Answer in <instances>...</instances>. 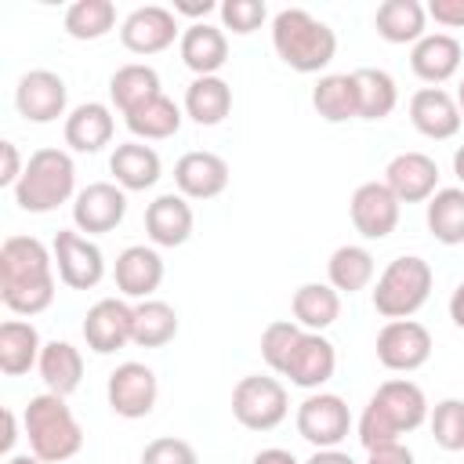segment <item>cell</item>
Wrapping results in <instances>:
<instances>
[{"label":"cell","instance_id":"cell-1","mask_svg":"<svg viewBox=\"0 0 464 464\" xmlns=\"http://www.w3.org/2000/svg\"><path fill=\"white\" fill-rule=\"evenodd\" d=\"M0 301L14 315H40L54 301V254L36 236H7L0 246Z\"/></svg>","mask_w":464,"mask_h":464},{"label":"cell","instance_id":"cell-2","mask_svg":"<svg viewBox=\"0 0 464 464\" xmlns=\"http://www.w3.org/2000/svg\"><path fill=\"white\" fill-rule=\"evenodd\" d=\"M428 413H431V406H428L420 384H413L406 377H392L370 395V402L359 417V442H362V450L399 442L402 435L417 431L428 420Z\"/></svg>","mask_w":464,"mask_h":464},{"label":"cell","instance_id":"cell-3","mask_svg":"<svg viewBox=\"0 0 464 464\" xmlns=\"http://www.w3.org/2000/svg\"><path fill=\"white\" fill-rule=\"evenodd\" d=\"M272 47L294 72H323L337 54V33L304 7H283L272 18Z\"/></svg>","mask_w":464,"mask_h":464},{"label":"cell","instance_id":"cell-4","mask_svg":"<svg viewBox=\"0 0 464 464\" xmlns=\"http://www.w3.org/2000/svg\"><path fill=\"white\" fill-rule=\"evenodd\" d=\"M22 424H25L29 453L47 460V464H65L83 446V428L72 417L65 395H54V392L33 395L25 413H22Z\"/></svg>","mask_w":464,"mask_h":464},{"label":"cell","instance_id":"cell-5","mask_svg":"<svg viewBox=\"0 0 464 464\" xmlns=\"http://www.w3.org/2000/svg\"><path fill=\"white\" fill-rule=\"evenodd\" d=\"M25 214H51L76 199V163L65 149H36L25 160L18 185L11 188Z\"/></svg>","mask_w":464,"mask_h":464},{"label":"cell","instance_id":"cell-6","mask_svg":"<svg viewBox=\"0 0 464 464\" xmlns=\"http://www.w3.org/2000/svg\"><path fill=\"white\" fill-rule=\"evenodd\" d=\"M435 286V272L424 257L417 254H399L395 261H388V268L377 276L373 286V312L392 319H410L413 312L424 308L428 294Z\"/></svg>","mask_w":464,"mask_h":464},{"label":"cell","instance_id":"cell-7","mask_svg":"<svg viewBox=\"0 0 464 464\" xmlns=\"http://www.w3.org/2000/svg\"><path fill=\"white\" fill-rule=\"evenodd\" d=\"M290 413V399L283 381L268 377V373H250L239 377L232 388V417L246 428V431H272L286 420Z\"/></svg>","mask_w":464,"mask_h":464},{"label":"cell","instance_id":"cell-8","mask_svg":"<svg viewBox=\"0 0 464 464\" xmlns=\"http://www.w3.org/2000/svg\"><path fill=\"white\" fill-rule=\"evenodd\" d=\"M51 254H54V268H58V279L72 290H94L102 279H105V254L102 246L76 232V228H58L54 232V243H51Z\"/></svg>","mask_w":464,"mask_h":464},{"label":"cell","instance_id":"cell-9","mask_svg":"<svg viewBox=\"0 0 464 464\" xmlns=\"http://www.w3.org/2000/svg\"><path fill=\"white\" fill-rule=\"evenodd\" d=\"M297 435L304 442H312L315 450H337L344 439H348V428H352V413H348V402L334 392H312L301 406H297Z\"/></svg>","mask_w":464,"mask_h":464},{"label":"cell","instance_id":"cell-10","mask_svg":"<svg viewBox=\"0 0 464 464\" xmlns=\"http://www.w3.org/2000/svg\"><path fill=\"white\" fill-rule=\"evenodd\" d=\"M377 362L392 373H413L431 359V334L417 319H392L377 334Z\"/></svg>","mask_w":464,"mask_h":464},{"label":"cell","instance_id":"cell-11","mask_svg":"<svg viewBox=\"0 0 464 464\" xmlns=\"http://www.w3.org/2000/svg\"><path fill=\"white\" fill-rule=\"evenodd\" d=\"M156 395H160V381L145 362H120L105 381L109 410L123 420L149 417L156 406Z\"/></svg>","mask_w":464,"mask_h":464},{"label":"cell","instance_id":"cell-12","mask_svg":"<svg viewBox=\"0 0 464 464\" xmlns=\"http://www.w3.org/2000/svg\"><path fill=\"white\" fill-rule=\"evenodd\" d=\"M174 40H181V25H178V14L170 7H160V4H145V7H134L123 22H120V44L130 51V54H160L167 51Z\"/></svg>","mask_w":464,"mask_h":464},{"label":"cell","instance_id":"cell-13","mask_svg":"<svg viewBox=\"0 0 464 464\" xmlns=\"http://www.w3.org/2000/svg\"><path fill=\"white\" fill-rule=\"evenodd\" d=\"M83 341L98 355H112L134 344V308L123 297H102L83 315Z\"/></svg>","mask_w":464,"mask_h":464},{"label":"cell","instance_id":"cell-14","mask_svg":"<svg viewBox=\"0 0 464 464\" xmlns=\"http://www.w3.org/2000/svg\"><path fill=\"white\" fill-rule=\"evenodd\" d=\"M127 218V192L116 181H91L72 199V225L87 236H105Z\"/></svg>","mask_w":464,"mask_h":464},{"label":"cell","instance_id":"cell-15","mask_svg":"<svg viewBox=\"0 0 464 464\" xmlns=\"http://www.w3.org/2000/svg\"><path fill=\"white\" fill-rule=\"evenodd\" d=\"M337 370V348L312 330H301V337L294 341L279 377H290V384L304 388V392H319Z\"/></svg>","mask_w":464,"mask_h":464},{"label":"cell","instance_id":"cell-16","mask_svg":"<svg viewBox=\"0 0 464 464\" xmlns=\"http://www.w3.org/2000/svg\"><path fill=\"white\" fill-rule=\"evenodd\" d=\"M65 102L69 87L51 69H29L14 87V109L29 123H54L58 116H65Z\"/></svg>","mask_w":464,"mask_h":464},{"label":"cell","instance_id":"cell-17","mask_svg":"<svg viewBox=\"0 0 464 464\" xmlns=\"http://www.w3.org/2000/svg\"><path fill=\"white\" fill-rule=\"evenodd\" d=\"M399 210H402V203L395 199V192L384 181H362L348 203L352 225L362 239H388L399 225Z\"/></svg>","mask_w":464,"mask_h":464},{"label":"cell","instance_id":"cell-18","mask_svg":"<svg viewBox=\"0 0 464 464\" xmlns=\"http://www.w3.org/2000/svg\"><path fill=\"white\" fill-rule=\"evenodd\" d=\"M384 185L399 203H428L439 192V163L428 152H399L384 167Z\"/></svg>","mask_w":464,"mask_h":464},{"label":"cell","instance_id":"cell-19","mask_svg":"<svg viewBox=\"0 0 464 464\" xmlns=\"http://www.w3.org/2000/svg\"><path fill=\"white\" fill-rule=\"evenodd\" d=\"M174 185L185 199H214L228 188V163L218 152L192 149L174 163Z\"/></svg>","mask_w":464,"mask_h":464},{"label":"cell","instance_id":"cell-20","mask_svg":"<svg viewBox=\"0 0 464 464\" xmlns=\"http://www.w3.org/2000/svg\"><path fill=\"white\" fill-rule=\"evenodd\" d=\"M112 279H116V290L123 297H138V301H149L160 283H163V257L156 246H145V243H134L127 250H120L116 265H112Z\"/></svg>","mask_w":464,"mask_h":464},{"label":"cell","instance_id":"cell-21","mask_svg":"<svg viewBox=\"0 0 464 464\" xmlns=\"http://www.w3.org/2000/svg\"><path fill=\"white\" fill-rule=\"evenodd\" d=\"M192 207L181 192H163L145 207V236L152 246H181L192 236Z\"/></svg>","mask_w":464,"mask_h":464},{"label":"cell","instance_id":"cell-22","mask_svg":"<svg viewBox=\"0 0 464 464\" xmlns=\"http://www.w3.org/2000/svg\"><path fill=\"white\" fill-rule=\"evenodd\" d=\"M460 105L453 94H446L442 87H420L413 98H410V123L431 138V141H446L460 130Z\"/></svg>","mask_w":464,"mask_h":464},{"label":"cell","instance_id":"cell-23","mask_svg":"<svg viewBox=\"0 0 464 464\" xmlns=\"http://www.w3.org/2000/svg\"><path fill=\"white\" fill-rule=\"evenodd\" d=\"M460 58H464V47H460L457 36H450V33H428V36H420V40L413 44V51H410V69H413L417 80L439 87V83H446L450 76H457Z\"/></svg>","mask_w":464,"mask_h":464},{"label":"cell","instance_id":"cell-24","mask_svg":"<svg viewBox=\"0 0 464 464\" xmlns=\"http://www.w3.org/2000/svg\"><path fill=\"white\" fill-rule=\"evenodd\" d=\"M178 51H181V62H185L196 76H218V69L228 62V36H225V29H218V25L192 22V25L181 29Z\"/></svg>","mask_w":464,"mask_h":464},{"label":"cell","instance_id":"cell-25","mask_svg":"<svg viewBox=\"0 0 464 464\" xmlns=\"http://www.w3.org/2000/svg\"><path fill=\"white\" fill-rule=\"evenodd\" d=\"M109 170L116 178V185L123 192H145L160 181L163 174V163H160V152L145 141H123L112 149L109 156Z\"/></svg>","mask_w":464,"mask_h":464},{"label":"cell","instance_id":"cell-26","mask_svg":"<svg viewBox=\"0 0 464 464\" xmlns=\"http://www.w3.org/2000/svg\"><path fill=\"white\" fill-rule=\"evenodd\" d=\"M112 130H116L112 109L102 102H83L65 116V145L72 152H87V156L102 152L112 141Z\"/></svg>","mask_w":464,"mask_h":464},{"label":"cell","instance_id":"cell-27","mask_svg":"<svg viewBox=\"0 0 464 464\" xmlns=\"http://www.w3.org/2000/svg\"><path fill=\"white\" fill-rule=\"evenodd\" d=\"M373 25L388 44H417L428 36V7L420 0H384L373 14Z\"/></svg>","mask_w":464,"mask_h":464},{"label":"cell","instance_id":"cell-28","mask_svg":"<svg viewBox=\"0 0 464 464\" xmlns=\"http://www.w3.org/2000/svg\"><path fill=\"white\" fill-rule=\"evenodd\" d=\"M160 94H163L160 91V72L152 65H145V62H127V65H120L109 76V98H112V105L123 116L134 112V109H141L145 102H152Z\"/></svg>","mask_w":464,"mask_h":464},{"label":"cell","instance_id":"cell-29","mask_svg":"<svg viewBox=\"0 0 464 464\" xmlns=\"http://www.w3.org/2000/svg\"><path fill=\"white\" fill-rule=\"evenodd\" d=\"M290 312H294V323H297L301 330L323 334V330L334 326L337 315H341V294H337L330 283H301V286L294 290Z\"/></svg>","mask_w":464,"mask_h":464},{"label":"cell","instance_id":"cell-30","mask_svg":"<svg viewBox=\"0 0 464 464\" xmlns=\"http://www.w3.org/2000/svg\"><path fill=\"white\" fill-rule=\"evenodd\" d=\"M40 330L25 319H7L0 326V370L7 377H22L40 362Z\"/></svg>","mask_w":464,"mask_h":464},{"label":"cell","instance_id":"cell-31","mask_svg":"<svg viewBox=\"0 0 464 464\" xmlns=\"http://www.w3.org/2000/svg\"><path fill=\"white\" fill-rule=\"evenodd\" d=\"M47 392L54 395H72L83 381V355L76 344L69 341H47L44 352H40V362H36Z\"/></svg>","mask_w":464,"mask_h":464},{"label":"cell","instance_id":"cell-32","mask_svg":"<svg viewBox=\"0 0 464 464\" xmlns=\"http://www.w3.org/2000/svg\"><path fill=\"white\" fill-rule=\"evenodd\" d=\"M232 112V87L221 76H196L185 87V116L199 127H218Z\"/></svg>","mask_w":464,"mask_h":464},{"label":"cell","instance_id":"cell-33","mask_svg":"<svg viewBox=\"0 0 464 464\" xmlns=\"http://www.w3.org/2000/svg\"><path fill=\"white\" fill-rule=\"evenodd\" d=\"M312 109L326 120V123H348L359 120V91L352 72H330L319 76V83L312 87Z\"/></svg>","mask_w":464,"mask_h":464},{"label":"cell","instance_id":"cell-34","mask_svg":"<svg viewBox=\"0 0 464 464\" xmlns=\"http://www.w3.org/2000/svg\"><path fill=\"white\" fill-rule=\"evenodd\" d=\"M424 221L428 232L442 243V246H460L464 243V188H439L428 203H424Z\"/></svg>","mask_w":464,"mask_h":464},{"label":"cell","instance_id":"cell-35","mask_svg":"<svg viewBox=\"0 0 464 464\" xmlns=\"http://www.w3.org/2000/svg\"><path fill=\"white\" fill-rule=\"evenodd\" d=\"M181 109L174 105V98H167V94H160V98H152V102H145L141 109H134V112H127L123 116V123H127V130L138 138V141H163V138H174L178 130H181Z\"/></svg>","mask_w":464,"mask_h":464},{"label":"cell","instance_id":"cell-36","mask_svg":"<svg viewBox=\"0 0 464 464\" xmlns=\"http://www.w3.org/2000/svg\"><path fill=\"white\" fill-rule=\"evenodd\" d=\"M373 279V254L366 246H355V243H344L330 254L326 261V283L337 290V294H359L366 290Z\"/></svg>","mask_w":464,"mask_h":464},{"label":"cell","instance_id":"cell-37","mask_svg":"<svg viewBox=\"0 0 464 464\" xmlns=\"http://www.w3.org/2000/svg\"><path fill=\"white\" fill-rule=\"evenodd\" d=\"M355 91H359V120H384L395 112L399 105V87L392 80V72L384 69H355L352 72Z\"/></svg>","mask_w":464,"mask_h":464},{"label":"cell","instance_id":"cell-38","mask_svg":"<svg viewBox=\"0 0 464 464\" xmlns=\"http://www.w3.org/2000/svg\"><path fill=\"white\" fill-rule=\"evenodd\" d=\"M174 337H178V312L167 301L149 297L134 304V344L138 348H163Z\"/></svg>","mask_w":464,"mask_h":464},{"label":"cell","instance_id":"cell-39","mask_svg":"<svg viewBox=\"0 0 464 464\" xmlns=\"http://www.w3.org/2000/svg\"><path fill=\"white\" fill-rule=\"evenodd\" d=\"M62 25L72 40H102L116 25V4L112 0H76L65 7Z\"/></svg>","mask_w":464,"mask_h":464},{"label":"cell","instance_id":"cell-40","mask_svg":"<svg viewBox=\"0 0 464 464\" xmlns=\"http://www.w3.org/2000/svg\"><path fill=\"white\" fill-rule=\"evenodd\" d=\"M431 424V439L439 450L446 453H460L464 450V399H442L431 406L428 413Z\"/></svg>","mask_w":464,"mask_h":464},{"label":"cell","instance_id":"cell-41","mask_svg":"<svg viewBox=\"0 0 464 464\" xmlns=\"http://www.w3.org/2000/svg\"><path fill=\"white\" fill-rule=\"evenodd\" d=\"M297 337H301V326L294 319H276V323H268L261 330V359L268 362L272 373L283 370V362H286V355H290Z\"/></svg>","mask_w":464,"mask_h":464},{"label":"cell","instance_id":"cell-42","mask_svg":"<svg viewBox=\"0 0 464 464\" xmlns=\"http://www.w3.org/2000/svg\"><path fill=\"white\" fill-rule=\"evenodd\" d=\"M218 14H221V29H232L236 36H250L254 29L265 25L268 7L261 0H225Z\"/></svg>","mask_w":464,"mask_h":464},{"label":"cell","instance_id":"cell-43","mask_svg":"<svg viewBox=\"0 0 464 464\" xmlns=\"http://www.w3.org/2000/svg\"><path fill=\"white\" fill-rule=\"evenodd\" d=\"M141 464H199L192 442L174 439V435H160L141 450Z\"/></svg>","mask_w":464,"mask_h":464},{"label":"cell","instance_id":"cell-44","mask_svg":"<svg viewBox=\"0 0 464 464\" xmlns=\"http://www.w3.org/2000/svg\"><path fill=\"white\" fill-rule=\"evenodd\" d=\"M25 163H22V152L14 141H0V185L4 188H14L18 178H22Z\"/></svg>","mask_w":464,"mask_h":464},{"label":"cell","instance_id":"cell-45","mask_svg":"<svg viewBox=\"0 0 464 464\" xmlns=\"http://www.w3.org/2000/svg\"><path fill=\"white\" fill-rule=\"evenodd\" d=\"M428 18H435L446 29H464V0H431Z\"/></svg>","mask_w":464,"mask_h":464},{"label":"cell","instance_id":"cell-46","mask_svg":"<svg viewBox=\"0 0 464 464\" xmlns=\"http://www.w3.org/2000/svg\"><path fill=\"white\" fill-rule=\"evenodd\" d=\"M366 464H413V453L402 442H388V446L366 450Z\"/></svg>","mask_w":464,"mask_h":464},{"label":"cell","instance_id":"cell-47","mask_svg":"<svg viewBox=\"0 0 464 464\" xmlns=\"http://www.w3.org/2000/svg\"><path fill=\"white\" fill-rule=\"evenodd\" d=\"M210 11H218L214 0H178L174 4V14H188V18H207Z\"/></svg>","mask_w":464,"mask_h":464},{"label":"cell","instance_id":"cell-48","mask_svg":"<svg viewBox=\"0 0 464 464\" xmlns=\"http://www.w3.org/2000/svg\"><path fill=\"white\" fill-rule=\"evenodd\" d=\"M250 464H297V457L290 453V450H279V446H268V450H261V453H254V460Z\"/></svg>","mask_w":464,"mask_h":464},{"label":"cell","instance_id":"cell-49","mask_svg":"<svg viewBox=\"0 0 464 464\" xmlns=\"http://www.w3.org/2000/svg\"><path fill=\"white\" fill-rule=\"evenodd\" d=\"M450 319L457 330H464V279L457 283V290L450 294Z\"/></svg>","mask_w":464,"mask_h":464},{"label":"cell","instance_id":"cell-50","mask_svg":"<svg viewBox=\"0 0 464 464\" xmlns=\"http://www.w3.org/2000/svg\"><path fill=\"white\" fill-rule=\"evenodd\" d=\"M304 464H355L348 453H341V450H315Z\"/></svg>","mask_w":464,"mask_h":464},{"label":"cell","instance_id":"cell-51","mask_svg":"<svg viewBox=\"0 0 464 464\" xmlns=\"http://www.w3.org/2000/svg\"><path fill=\"white\" fill-rule=\"evenodd\" d=\"M4 424H7V428H4V442H0V446H4V453H11V446H14V439H18V424H14V413H11V410H4Z\"/></svg>","mask_w":464,"mask_h":464},{"label":"cell","instance_id":"cell-52","mask_svg":"<svg viewBox=\"0 0 464 464\" xmlns=\"http://www.w3.org/2000/svg\"><path fill=\"white\" fill-rule=\"evenodd\" d=\"M453 174H457V181L464 188V145H457V152H453Z\"/></svg>","mask_w":464,"mask_h":464},{"label":"cell","instance_id":"cell-53","mask_svg":"<svg viewBox=\"0 0 464 464\" xmlns=\"http://www.w3.org/2000/svg\"><path fill=\"white\" fill-rule=\"evenodd\" d=\"M7 464H47V460H40V457H33V453H11Z\"/></svg>","mask_w":464,"mask_h":464},{"label":"cell","instance_id":"cell-54","mask_svg":"<svg viewBox=\"0 0 464 464\" xmlns=\"http://www.w3.org/2000/svg\"><path fill=\"white\" fill-rule=\"evenodd\" d=\"M457 105H460V116H464V80H460V87H457Z\"/></svg>","mask_w":464,"mask_h":464}]
</instances>
